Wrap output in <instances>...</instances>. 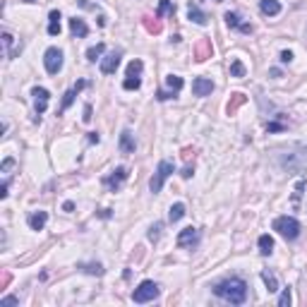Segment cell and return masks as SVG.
<instances>
[{
    "label": "cell",
    "instance_id": "20",
    "mask_svg": "<svg viewBox=\"0 0 307 307\" xmlns=\"http://www.w3.org/2000/svg\"><path fill=\"white\" fill-rule=\"evenodd\" d=\"M305 190H307V180H305V178H300V180L295 183V187H293V200H291L293 209H300V200H303Z\"/></svg>",
    "mask_w": 307,
    "mask_h": 307
},
{
    "label": "cell",
    "instance_id": "29",
    "mask_svg": "<svg viewBox=\"0 0 307 307\" xmlns=\"http://www.w3.org/2000/svg\"><path fill=\"white\" fill-rule=\"evenodd\" d=\"M166 84H168V89H171V92H180V89L185 87L183 77H178V75H168V77H166Z\"/></svg>",
    "mask_w": 307,
    "mask_h": 307
},
{
    "label": "cell",
    "instance_id": "24",
    "mask_svg": "<svg viewBox=\"0 0 307 307\" xmlns=\"http://www.w3.org/2000/svg\"><path fill=\"white\" fill-rule=\"evenodd\" d=\"M257 245H259V252L264 254V257H269V254L274 252V238L271 235H259V240H257Z\"/></svg>",
    "mask_w": 307,
    "mask_h": 307
},
{
    "label": "cell",
    "instance_id": "46",
    "mask_svg": "<svg viewBox=\"0 0 307 307\" xmlns=\"http://www.w3.org/2000/svg\"><path fill=\"white\" fill-rule=\"evenodd\" d=\"M99 139H101L99 132H89V142H92V144H99Z\"/></svg>",
    "mask_w": 307,
    "mask_h": 307
},
{
    "label": "cell",
    "instance_id": "8",
    "mask_svg": "<svg viewBox=\"0 0 307 307\" xmlns=\"http://www.w3.org/2000/svg\"><path fill=\"white\" fill-rule=\"evenodd\" d=\"M31 96H34V108H36V115H43L46 113V108H48V99H51V94L48 89H43V87H34L31 89Z\"/></svg>",
    "mask_w": 307,
    "mask_h": 307
},
{
    "label": "cell",
    "instance_id": "44",
    "mask_svg": "<svg viewBox=\"0 0 307 307\" xmlns=\"http://www.w3.org/2000/svg\"><path fill=\"white\" fill-rule=\"evenodd\" d=\"M183 159H185L187 163H190V161L195 159V151H192V149H190V147H187V149H183Z\"/></svg>",
    "mask_w": 307,
    "mask_h": 307
},
{
    "label": "cell",
    "instance_id": "18",
    "mask_svg": "<svg viewBox=\"0 0 307 307\" xmlns=\"http://www.w3.org/2000/svg\"><path fill=\"white\" fill-rule=\"evenodd\" d=\"M46 221H48V214H46V211H34V214H29V218H27V223L31 230H43Z\"/></svg>",
    "mask_w": 307,
    "mask_h": 307
},
{
    "label": "cell",
    "instance_id": "28",
    "mask_svg": "<svg viewBox=\"0 0 307 307\" xmlns=\"http://www.w3.org/2000/svg\"><path fill=\"white\" fill-rule=\"evenodd\" d=\"M103 51H106V43H96V46H92V48L87 51V60H89V63H96L99 55L103 53Z\"/></svg>",
    "mask_w": 307,
    "mask_h": 307
},
{
    "label": "cell",
    "instance_id": "30",
    "mask_svg": "<svg viewBox=\"0 0 307 307\" xmlns=\"http://www.w3.org/2000/svg\"><path fill=\"white\" fill-rule=\"evenodd\" d=\"M163 14H175V5L171 0H159V12H156V17L161 19Z\"/></svg>",
    "mask_w": 307,
    "mask_h": 307
},
{
    "label": "cell",
    "instance_id": "14",
    "mask_svg": "<svg viewBox=\"0 0 307 307\" xmlns=\"http://www.w3.org/2000/svg\"><path fill=\"white\" fill-rule=\"evenodd\" d=\"M192 92H195V96H209L214 92V82L206 80V77H197L192 82Z\"/></svg>",
    "mask_w": 307,
    "mask_h": 307
},
{
    "label": "cell",
    "instance_id": "19",
    "mask_svg": "<svg viewBox=\"0 0 307 307\" xmlns=\"http://www.w3.org/2000/svg\"><path fill=\"white\" fill-rule=\"evenodd\" d=\"M187 17H190L195 24H200V27H204V24L209 22V17L202 12V10L197 7V5H195V2H190V5H187Z\"/></svg>",
    "mask_w": 307,
    "mask_h": 307
},
{
    "label": "cell",
    "instance_id": "13",
    "mask_svg": "<svg viewBox=\"0 0 307 307\" xmlns=\"http://www.w3.org/2000/svg\"><path fill=\"white\" fill-rule=\"evenodd\" d=\"M211 53H214V46H211L209 39H202L200 43L195 46V60H197V63H204L206 58H211Z\"/></svg>",
    "mask_w": 307,
    "mask_h": 307
},
{
    "label": "cell",
    "instance_id": "48",
    "mask_svg": "<svg viewBox=\"0 0 307 307\" xmlns=\"http://www.w3.org/2000/svg\"><path fill=\"white\" fill-rule=\"evenodd\" d=\"M63 209H65V211H75V204H72V202H65Z\"/></svg>",
    "mask_w": 307,
    "mask_h": 307
},
{
    "label": "cell",
    "instance_id": "47",
    "mask_svg": "<svg viewBox=\"0 0 307 307\" xmlns=\"http://www.w3.org/2000/svg\"><path fill=\"white\" fill-rule=\"evenodd\" d=\"M99 216H101V218H110V209H101Z\"/></svg>",
    "mask_w": 307,
    "mask_h": 307
},
{
    "label": "cell",
    "instance_id": "10",
    "mask_svg": "<svg viewBox=\"0 0 307 307\" xmlns=\"http://www.w3.org/2000/svg\"><path fill=\"white\" fill-rule=\"evenodd\" d=\"M120 58H122L120 51H113V53H108L106 58L101 60V72H103V75H113V72L118 70V65H120Z\"/></svg>",
    "mask_w": 307,
    "mask_h": 307
},
{
    "label": "cell",
    "instance_id": "5",
    "mask_svg": "<svg viewBox=\"0 0 307 307\" xmlns=\"http://www.w3.org/2000/svg\"><path fill=\"white\" fill-rule=\"evenodd\" d=\"M175 173V166H173V161H161L159 163V168H156V173H154V178L149 180V190L156 195V192H161L163 190V183L168 180V175Z\"/></svg>",
    "mask_w": 307,
    "mask_h": 307
},
{
    "label": "cell",
    "instance_id": "15",
    "mask_svg": "<svg viewBox=\"0 0 307 307\" xmlns=\"http://www.w3.org/2000/svg\"><path fill=\"white\" fill-rule=\"evenodd\" d=\"M70 31H72V36L75 39H84L87 34H89V27H87V22L80 19V17H72L70 19Z\"/></svg>",
    "mask_w": 307,
    "mask_h": 307
},
{
    "label": "cell",
    "instance_id": "39",
    "mask_svg": "<svg viewBox=\"0 0 307 307\" xmlns=\"http://www.w3.org/2000/svg\"><path fill=\"white\" fill-rule=\"evenodd\" d=\"M267 130L269 132H281V130H286V125L283 122H267Z\"/></svg>",
    "mask_w": 307,
    "mask_h": 307
},
{
    "label": "cell",
    "instance_id": "1",
    "mask_svg": "<svg viewBox=\"0 0 307 307\" xmlns=\"http://www.w3.org/2000/svg\"><path fill=\"white\" fill-rule=\"evenodd\" d=\"M214 295L230 305H242L247 300V283L242 279H226L214 286Z\"/></svg>",
    "mask_w": 307,
    "mask_h": 307
},
{
    "label": "cell",
    "instance_id": "11",
    "mask_svg": "<svg viewBox=\"0 0 307 307\" xmlns=\"http://www.w3.org/2000/svg\"><path fill=\"white\" fill-rule=\"evenodd\" d=\"M223 19H226V24H228V27L240 29L242 34H252V31H254L252 24H245V22L240 19V14H238V12H226V14H223Z\"/></svg>",
    "mask_w": 307,
    "mask_h": 307
},
{
    "label": "cell",
    "instance_id": "50",
    "mask_svg": "<svg viewBox=\"0 0 307 307\" xmlns=\"http://www.w3.org/2000/svg\"><path fill=\"white\" fill-rule=\"evenodd\" d=\"M216 2H223V0H216Z\"/></svg>",
    "mask_w": 307,
    "mask_h": 307
},
{
    "label": "cell",
    "instance_id": "27",
    "mask_svg": "<svg viewBox=\"0 0 307 307\" xmlns=\"http://www.w3.org/2000/svg\"><path fill=\"white\" fill-rule=\"evenodd\" d=\"M183 216H185V204H180V202H178V204H173V206H171L168 218H171V223H178Z\"/></svg>",
    "mask_w": 307,
    "mask_h": 307
},
{
    "label": "cell",
    "instance_id": "42",
    "mask_svg": "<svg viewBox=\"0 0 307 307\" xmlns=\"http://www.w3.org/2000/svg\"><path fill=\"white\" fill-rule=\"evenodd\" d=\"M82 120H84V122H92V106H89V103L84 106V115H82Z\"/></svg>",
    "mask_w": 307,
    "mask_h": 307
},
{
    "label": "cell",
    "instance_id": "7",
    "mask_svg": "<svg viewBox=\"0 0 307 307\" xmlns=\"http://www.w3.org/2000/svg\"><path fill=\"white\" fill-rule=\"evenodd\" d=\"M43 65H46L48 75H58L63 70V51L60 48H48L46 55H43Z\"/></svg>",
    "mask_w": 307,
    "mask_h": 307
},
{
    "label": "cell",
    "instance_id": "37",
    "mask_svg": "<svg viewBox=\"0 0 307 307\" xmlns=\"http://www.w3.org/2000/svg\"><path fill=\"white\" fill-rule=\"evenodd\" d=\"M293 303V298H291V288H283V293L279 298V307H291Z\"/></svg>",
    "mask_w": 307,
    "mask_h": 307
},
{
    "label": "cell",
    "instance_id": "38",
    "mask_svg": "<svg viewBox=\"0 0 307 307\" xmlns=\"http://www.w3.org/2000/svg\"><path fill=\"white\" fill-rule=\"evenodd\" d=\"M19 303V298H14V295H5L2 300H0V305L2 307H7V305H17Z\"/></svg>",
    "mask_w": 307,
    "mask_h": 307
},
{
    "label": "cell",
    "instance_id": "43",
    "mask_svg": "<svg viewBox=\"0 0 307 307\" xmlns=\"http://www.w3.org/2000/svg\"><path fill=\"white\" fill-rule=\"evenodd\" d=\"M183 178H185V180H190V178H192V175H195V166H185V171H183Z\"/></svg>",
    "mask_w": 307,
    "mask_h": 307
},
{
    "label": "cell",
    "instance_id": "32",
    "mask_svg": "<svg viewBox=\"0 0 307 307\" xmlns=\"http://www.w3.org/2000/svg\"><path fill=\"white\" fill-rule=\"evenodd\" d=\"M142 70H144V63H142V60H132V63L127 65V77H139Z\"/></svg>",
    "mask_w": 307,
    "mask_h": 307
},
{
    "label": "cell",
    "instance_id": "23",
    "mask_svg": "<svg viewBox=\"0 0 307 307\" xmlns=\"http://www.w3.org/2000/svg\"><path fill=\"white\" fill-rule=\"evenodd\" d=\"M142 24H144L149 34H161V29H163L159 17H142Z\"/></svg>",
    "mask_w": 307,
    "mask_h": 307
},
{
    "label": "cell",
    "instance_id": "25",
    "mask_svg": "<svg viewBox=\"0 0 307 307\" xmlns=\"http://www.w3.org/2000/svg\"><path fill=\"white\" fill-rule=\"evenodd\" d=\"M262 281H264L269 293H276V291H279V281H276V276H274L271 271H262Z\"/></svg>",
    "mask_w": 307,
    "mask_h": 307
},
{
    "label": "cell",
    "instance_id": "12",
    "mask_svg": "<svg viewBox=\"0 0 307 307\" xmlns=\"http://www.w3.org/2000/svg\"><path fill=\"white\" fill-rule=\"evenodd\" d=\"M19 51H22V46L14 48V36L12 34H10V31H2V53H5V58L12 60L14 55H19Z\"/></svg>",
    "mask_w": 307,
    "mask_h": 307
},
{
    "label": "cell",
    "instance_id": "31",
    "mask_svg": "<svg viewBox=\"0 0 307 307\" xmlns=\"http://www.w3.org/2000/svg\"><path fill=\"white\" fill-rule=\"evenodd\" d=\"M17 166V161L12 156H7V159L2 161V166H0V173L5 175V180H10V175H12V168Z\"/></svg>",
    "mask_w": 307,
    "mask_h": 307
},
{
    "label": "cell",
    "instance_id": "17",
    "mask_svg": "<svg viewBox=\"0 0 307 307\" xmlns=\"http://www.w3.org/2000/svg\"><path fill=\"white\" fill-rule=\"evenodd\" d=\"M245 101H247V96L240 92H235V94H230V101H228V106H226V113L228 115H235L238 113V108L245 106Z\"/></svg>",
    "mask_w": 307,
    "mask_h": 307
},
{
    "label": "cell",
    "instance_id": "41",
    "mask_svg": "<svg viewBox=\"0 0 307 307\" xmlns=\"http://www.w3.org/2000/svg\"><path fill=\"white\" fill-rule=\"evenodd\" d=\"M279 60L281 63H291V60H293V53H291V51H281Z\"/></svg>",
    "mask_w": 307,
    "mask_h": 307
},
{
    "label": "cell",
    "instance_id": "3",
    "mask_svg": "<svg viewBox=\"0 0 307 307\" xmlns=\"http://www.w3.org/2000/svg\"><path fill=\"white\" fill-rule=\"evenodd\" d=\"M274 230L279 233L281 238H286V240H298L300 221L293 218V216H279V218H274Z\"/></svg>",
    "mask_w": 307,
    "mask_h": 307
},
{
    "label": "cell",
    "instance_id": "26",
    "mask_svg": "<svg viewBox=\"0 0 307 307\" xmlns=\"http://www.w3.org/2000/svg\"><path fill=\"white\" fill-rule=\"evenodd\" d=\"M77 269H82L84 274H92V276H103V267L99 262H89V264H80Z\"/></svg>",
    "mask_w": 307,
    "mask_h": 307
},
{
    "label": "cell",
    "instance_id": "40",
    "mask_svg": "<svg viewBox=\"0 0 307 307\" xmlns=\"http://www.w3.org/2000/svg\"><path fill=\"white\" fill-rule=\"evenodd\" d=\"M175 96H178V92H159L156 94L159 101H168V99H175Z\"/></svg>",
    "mask_w": 307,
    "mask_h": 307
},
{
    "label": "cell",
    "instance_id": "35",
    "mask_svg": "<svg viewBox=\"0 0 307 307\" xmlns=\"http://www.w3.org/2000/svg\"><path fill=\"white\" fill-rule=\"evenodd\" d=\"M139 87H142V80H139V77H125V82H122V89H127V92L139 89Z\"/></svg>",
    "mask_w": 307,
    "mask_h": 307
},
{
    "label": "cell",
    "instance_id": "22",
    "mask_svg": "<svg viewBox=\"0 0 307 307\" xmlns=\"http://www.w3.org/2000/svg\"><path fill=\"white\" fill-rule=\"evenodd\" d=\"M48 34L60 36V12L58 10H51V14H48Z\"/></svg>",
    "mask_w": 307,
    "mask_h": 307
},
{
    "label": "cell",
    "instance_id": "33",
    "mask_svg": "<svg viewBox=\"0 0 307 307\" xmlns=\"http://www.w3.org/2000/svg\"><path fill=\"white\" fill-rule=\"evenodd\" d=\"M161 230H163V223H161V221H156L154 226L149 228V233H147V235H149V240H151V242H156V240H159V238H161Z\"/></svg>",
    "mask_w": 307,
    "mask_h": 307
},
{
    "label": "cell",
    "instance_id": "34",
    "mask_svg": "<svg viewBox=\"0 0 307 307\" xmlns=\"http://www.w3.org/2000/svg\"><path fill=\"white\" fill-rule=\"evenodd\" d=\"M77 92H80V89H75V87H72L70 92H65V96H63V110H67V108L75 103V96H77Z\"/></svg>",
    "mask_w": 307,
    "mask_h": 307
},
{
    "label": "cell",
    "instance_id": "45",
    "mask_svg": "<svg viewBox=\"0 0 307 307\" xmlns=\"http://www.w3.org/2000/svg\"><path fill=\"white\" fill-rule=\"evenodd\" d=\"M7 283H10V274H7V271H5V274H2V281H0V288H5V286H7Z\"/></svg>",
    "mask_w": 307,
    "mask_h": 307
},
{
    "label": "cell",
    "instance_id": "6",
    "mask_svg": "<svg viewBox=\"0 0 307 307\" xmlns=\"http://www.w3.org/2000/svg\"><path fill=\"white\" fill-rule=\"evenodd\" d=\"M130 178V173H127V168L125 166H118L115 171H110V175H106L101 183H103V187H108L110 192H115V190H120L122 183Z\"/></svg>",
    "mask_w": 307,
    "mask_h": 307
},
{
    "label": "cell",
    "instance_id": "9",
    "mask_svg": "<svg viewBox=\"0 0 307 307\" xmlns=\"http://www.w3.org/2000/svg\"><path fill=\"white\" fill-rule=\"evenodd\" d=\"M197 242H200V230H197V228L190 226L178 233V247H192V245H197Z\"/></svg>",
    "mask_w": 307,
    "mask_h": 307
},
{
    "label": "cell",
    "instance_id": "16",
    "mask_svg": "<svg viewBox=\"0 0 307 307\" xmlns=\"http://www.w3.org/2000/svg\"><path fill=\"white\" fill-rule=\"evenodd\" d=\"M137 142H134V134L130 130H122L120 132V151L122 154H134Z\"/></svg>",
    "mask_w": 307,
    "mask_h": 307
},
{
    "label": "cell",
    "instance_id": "49",
    "mask_svg": "<svg viewBox=\"0 0 307 307\" xmlns=\"http://www.w3.org/2000/svg\"><path fill=\"white\" fill-rule=\"evenodd\" d=\"M24 2H36V0H24Z\"/></svg>",
    "mask_w": 307,
    "mask_h": 307
},
{
    "label": "cell",
    "instance_id": "36",
    "mask_svg": "<svg viewBox=\"0 0 307 307\" xmlns=\"http://www.w3.org/2000/svg\"><path fill=\"white\" fill-rule=\"evenodd\" d=\"M230 77H245V65H242L240 60H233V65H230Z\"/></svg>",
    "mask_w": 307,
    "mask_h": 307
},
{
    "label": "cell",
    "instance_id": "2",
    "mask_svg": "<svg viewBox=\"0 0 307 307\" xmlns=\"http://www.w3.org/2000/svg\"><path fill=\"white\" fill-rule=\"evenodd\" d=\"M279 166L286 171H300L307 166V144H293L286 154L279 156Z\"/></svg>",
    "mask_w": 307,
    "mask_h": 307
},
{
    "label": "cell",
    "instance_id": "4",
    "mask_svg": "<svg viewBox=\"0 0 307 307\" xmlns=\"http://www.w3.org/2000/svg\"><path fill=\"white\" fill-rule=\"evenodd\" d=\"M159 298V286L154 281H142L137 288L132 291V303L137 305H144V303H151Z\"/></svg>",
    "mask_w": 307,
    "mask_h": 307
},
{
    "label": "cell",
    "instance_id": "21",
    "mask_svg": "<svg viewBox=\"0 0 307 307\" xmlns=\"http://www.w3.org/2000/svg\"><path fill=\"white\" fill-rule=\"evenodd\" d=\"M259 10L267 17H276L281 12V2L279 0H259Z\"/></svg>",
    "mask_w": 307,
    "mask_h": 307
}]
</instances>
